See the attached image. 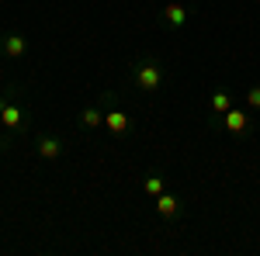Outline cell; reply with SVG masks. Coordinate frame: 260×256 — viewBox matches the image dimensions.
<instances>
[{
	"instance_id": "6da1fadb",
	"label": "cell",
	"mask_w": 260,
	"mask_h": 256,
	"mask_svg": "<svg viewBox=\"0 0 260 256\" xmlns=\"http://www.w3.org/2000/svg\"><path fill=\"white\" fill-rule=\"evenodd\" d=\"M0 125L14 135H24L31 128V107H28L21 83H4V90H0Z\"/></svg>"
},
{
	"instance_id": "7a4b0ae2",
	"label": "cell",
	"mask_w": 260,
	"mask_h": 256,
	"mask_svg": "<svg viewBox=\"0 0 260 256\" xmlns=\"http://www.w3.org/2000/svg\"><path fill=\"white\" fill-rule=\"evenodd\" d=\"M128 80H132V87L139 90V94H160L163 83H167V69H163L160 56H153V52H139L132 66H128Z\"/></svg>"
},
{
	"instance_id": "3957f363",
	"label": "cell",
	"mask_w": 260,
	"mask_h": 256,
	"mask_svg": "<svg viewBox=\"0 0 260 256\" xmlns=\"http://www.w3.org/2000/svg\"><path fill=\"white\" fill-rule=\"evenodd\" d=\"M104 104H108V107H104V128H108L115 138L128 135V132H132V118L115 104V94H111V90H104Z\"/></svg>"
},
{
	"instance_id": "277c9868",
	"label": "cell",
	"mask_w": 260,
	"mask_h": 256,
	"mask_svg": "<svg viewBox=\"0 0 260 256\" xmlns=\"http://www.w3.org/2000/svg\"><path fill=\"white\" fill-rule=\"evenodd\" d=\"M219 125H222V128H225L233 138H246V135H250V128H253L250 111H240V107H229V111L219 118Z\"/></svg>"
},
{
	"instance_id": "5b68a950",
	"label": "cell",
	"mask_w": 260,
	"mask_h": 256,
	"mask_svg": "<svg viewBox=\"0 0 260 256\" xmlns=\"http://www.w3.org/2000/svg\"><path fill=\"white\" fill-rule=\"evenodd\" d=\"M156 215L163 218V225H177L180 218H184V201H180L174 191H163L156 197Z\"/></svg>"
},
{
	"instance_id": "8992f818",
	"label": "cell",
	"mask_w": 260,
	"mask_h": 256,
	"mask_svg": "<svg viewBox=\"0 0 260 256\" xmlns=\"http://www.w3.org/2000/svg\"><path fill=\"white\" fill-rule=\"evenodd\" d=\"M62 153H66V142H62L56 132H39V138H35V156L39 159H59Z\"/></svg>"
},
{
	"instance_id": "52a82bcc",
	"label": "cell",
	"mask_w": 260,
	"mask_h": 256,
	"mask_svg": "<svg viewBox=\"0 0 260 256\" xmlns=\"http://www.w3.org/2000/svg\"><path fill=\"white\" fill-rule=\"evenodd\" d=\"M0 49H4V59H21V56L28 52V39H24L21 31H4Z\"/></svg>"
},
{
	"instance_id": "ba28073f",
	"label": "cell",
	"mask_w": 260,
	"mask_h": 256,
	"mask_svg": "<svg viewBox=\"0 0 260 256\" xmlns=\"http://www.w3.org/2000/svg\"><path fill=\"white\" fill-rule=\"evenodd\" d=\"M163 21H167V28L170 31H184V24H187V7L177 4V0H170V4H163Z\"/></svg>"
},
{
	"instance_id": "9c48e42d",
	"label": "cell",
	"mask_w": 260,
	"mask_h": 256,
	"mask_svg": "<svg viewBox=\"0 0 260 256\" xmlns=\"http://www.w3.org/2000/svg\"><path fill=\"white\" fill-rule=\"evenodd\" d=\"M229 107H233V90H229V87H215V90L208 94V115H212V118H222Z\"/></svg>"
},
{
	"instance_id": "30bf717a",
	"label": "cell",
	"mask_w": 260,
	"mask_h": 256,
	"mask_svg": "<svg viewBox=\"0 0 260 256\" xmlns=\"http://www.w3.org/2000/svg\"><path fill=\"white\" fill-rule=\"evenodd\" d=\"M77 125H80V132H94V128H101V125H104V107H101V104H87V107H80Z\"/></svg>"
},
{
	"instance_id": "8fae6325",
	"label": "cell",
	"mask_w": 260,
	"mask_h": 256,
	"mask_svg": "<svg viewBox=\"0 0 260 256\" xmlns=\"http://www.w3.org/2000/svg\"><path fill=\"white\" fill-rule=\"evenodd\" d=\"M142 191L153 197V201H156V197H160L163 191H167V177H163V170H160V166L146 173V180H142Z\"/></svg>"
},
{
	"instance_id": "7c38bea8",
	"label": "cell",
	"mask_w": 260,
	"mask_h": 256,
	"mask_svg": "<svg viewBox=\"0 0 260 256\" xmlns=\"http://www.w3.org/2000/svg\"><path fill=\"white\" fill-rule=\"evenodd\" d=\"M246 107H250V111H260V83L246 87Z\"/></svg>"
},
{
	"instance_id": "4fadbf2b",
	"label": "cell",
	"mask_w": 260,
	"mask_h": 256,
	"mask_svg": "<svg viewBox=\"0 0 260 256\" xmlns=\"http://www.w3.org/2000/svg\"><path fill=\"white\" fill-rule=\"evenodd\" d=\"M0 39H4V28H0Z\"/></svg>"
},
{
	"instance_id": "5bb4252c",
	"label": "cell",
	"mask_w": 260,
	"mask_h": 256,
	"mask_svg": "<svg viewBox=\"0 0 260 256\" xmlns=\"http://www.w3.org/2000/svg\"><path fill=\"white\" fill-rule=\"evenodd\" d=\"M0 59H4V49H0Z\"/></svg>"
},
{
	"instance_id": "9a60e30c",
	"label": "cell",
	"mask_w": 260,
	"mask_h": 256,
	"mask_svg": "<svg viewBox=\"0 0 260 256\" xmlns=\"http://www.w3.org/2000/svg\"><path fill=\"white\" fill-rule=\"evenodd\" d=\"M0 149H4V145H0Z\"/></svg>"
}]
</instances>
